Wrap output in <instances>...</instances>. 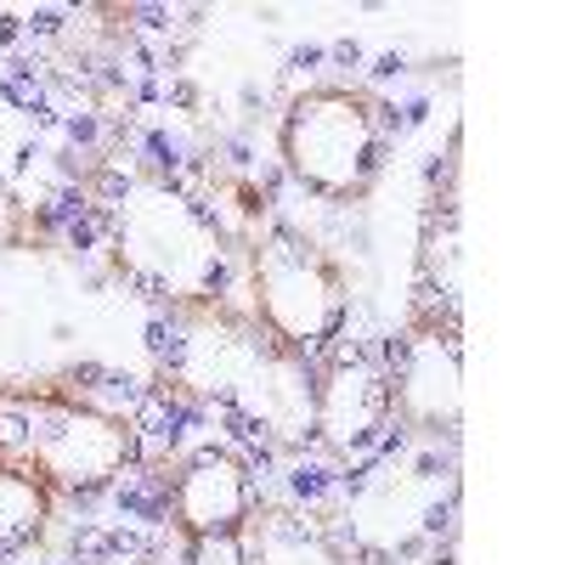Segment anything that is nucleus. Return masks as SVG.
Listing matches in <instances>:
<instances>
[{
  "label": "nucleus",
  "mask_w": 565,
  "mask_h": 565,
  "mask_svg": "<svg viewBox=\"0 0 565 565\" xmlns=\"http://www.w3.org/2000/svg\"><path fill=\"white\" fill-rule=\"evenodd\" d=\"M282 159H289L295 181L311 193L351 199L367 186L373 164H380V130L362 97L351 90H311L282 119Z\"/></svg>",
  "instance_id": "nucleus-1"
},
{
  "label": "nucleus",
  "mask_w": 565,
  "mask_h": 565,
  "mask_svg": "<svg viewBox=\"0 0 565 565\" xmlns=\"http://www.w3.org/2000/svg\"><path fill=\"white\" fill-rule=\"evenodd\" d=\"M260 317L277 340L289 345H317L334 334L340 322V277L328 271V260L311 249V244H295V238H271L260 249Z\"/></svg>",
  "instance_id": "nucleus-2"
},
{
  "label": "nucleus",
  "mask_w": 565,
  "mask_h": 565,
  "mask_svg": "<svg viewBox=\"0 0 565 565\" xmlns=\"http://www.w3.org/2000/svg\"><path fill=\"white\" fill-rule=\"evenodd\" d=\"M244 503H249V481H244V469L226 463V458L193 463V476L181 481V514H186L199 532L232 526V521L244 514Z\"/></svg>",
  "instance_id": "nucleus-3"
},
{
  "label": "nucleus",
  "mask_w": 565,
  "mask_h": 565,
  "mask_svg": "<svg viewBox=\"0 0 565 565\" xmlns=\"http://www.w3.org/2000/svg\"><path fill=\"white\" fill-rule=\"evenodd\" d=\"M380 407H385V391H380V373L373 367H340L334 385L322 391V430L334 441H362L373 424H380Z\"/></svg>",
  "instance_id": "nucleus-4"
}]
</instances>
